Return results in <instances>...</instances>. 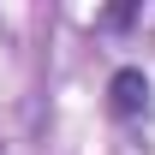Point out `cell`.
Returning a JSON list of instances; mask_svg holds the SVG:
<instances>
[{
  "mask_svg": "<svg viewBox=\"0 0 155 155\" xmlns=\"http://www.w3.org/2000/svg\"><path fill=\"white\" fill-rule=\"evenodd\" d=\"M131 12H137V6H114V12H101V24H114V30H119V24H131Z\"/></svg>",
  "mask_w": 155,
  "mask_h": 155,
  "instance_id": "cell-2",
  "label": "cell"
},
{
  "mask_svg": "<svg viewBox=\"0 0 155 155\" xmlns=\"http://www.w3.org/2000/svg\"><path fill=\"white\" fill-rule=\"evenodd\" d=\"M107 96H114V114L119 119H137V114H149V78L137 72V66H119L114 84H107Z\"/></svg>",
  "mask_w": 155,
  "mask_h": 155,
  "instance_id": "cell-1",
  "label": "cell"
}]
</instances>
